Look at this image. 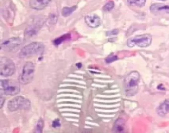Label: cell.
<instances>
[{"label":"cell","instance_id":"1","mask_svg":"<svg viewBox=\"0 0 169 133\" xmlns=\"http://www.w3.org/2000/svg\"><path fill=\"white\" fill-rule=\"evenodd\" d=\"M140 75L138 71H132L129 73L124 81L125 94L128 97L134 96L138 93Z\"/></svg>","mask_w":169,"mask_h":133},{"label":"cell","instance_id":"2","mask_svg":"<svg viewBox=\"0 0 169 133\" xmlns=\"http://www.w3.org/2000/svg\"><path fill=\"white\" fill-rule=\"evenodd\" d=\"M45 46L40 42H32L22 48L19 53V57L22 58L41 55L44 53Z\"/></svg>","mask_w":169,"mask_h":133},{"label":"cell","instance_id":"3","mask_svg":"<svg viewBox=\"0 0 169 133\" xmlns=\"http://www.w3.org/2000/svg\"><path fill=\"white\" fill-rule=\"evenodd\" d=\"M31 102L29 99L23 96H17L9 101L8 108L9 110L13 112L18 110H29Z\"/></svg>","mask_w":169,"mask_h":133},{"label":"cell","instance_id":"4","mask_svg":"<svg viewBox=\"0 0 169 133\" xmlns=\"http://www.w3.org/2000/svg\"><path fill=\"white\" fill-rule=\"evenodd\" d=\"M152 41V36L149 34H144L129 38L127 40V46L130 48L138 46L145 48L149 46Z\"/></svg>","mask_w":169,"mask_h":133},{"label":"cell","instance_id":"5","mask_svg":"<svg viewBox=\"0 0 169 133\" xmlns=\"http://www.w3.org/2000/svg\"><path fill=\"white\" fill-rule=\"evenodd\" d=\"M20 82L14 80H1V92L5 95H15L20 92Z\"/></svg>","mask_w":169,"mask_h":133},{"label":"cell","instance_id":"6","mask_svg":"<svg viewBox=\"0 0 169 133\" xmlns=\"http://www.w3.org/2000/svg\"><path fill=\"white\" fill-rule=\"evenodd\" d=\"M35 66L31 62H27L23 67L19 75V81L22 85H27L31 82L34 77Z\"/></svg>","mask_w":169,"mask_h":133},{"label":"cell","instance_id":"7","mask_svg":"<svg viewBox=\"0 0 169 133\" xmlns=\"http://www.w3.org/2000/svg\"><path fill=\"white\" fill-rule=\"evenodd\" d=\"M16 70L15 64L8 57H1L0 73L2 76L9 77L14 75Z\"/></svg>","mask_w":169,"mask_h":133},{"label":"cell","instance_id":"8","mask_svg":"<svg viewBox=\"0 0 169 133\" xmlns=\"http://www.w3.org/2000/svg\"><path fill=\"white\" fill-rule=\"evenodd\" d=\"M22 45V39L19 37L9 38L1 44V49L4 51L14 52L17 51Z\"/></svg>","mask_w":169,"mask_h":133},{"label":"cell","instance_id":"9","mask_svg":"<svg viewBox=\"0 0 169 133\" xmlns=\"http://www.w3.org/2000/svg\"><path fill=\"white\" fill-rule=\"evenodd\" d=\"M85 21L87 26L91 28H97L101 24V19L96 15H86Z\"/></svg>","mask_w":169,"mask_h":133},{"label":"cell","instance_id":"10","mask_svg":"<svg viewBox=\"0 0 169 133\" xmlns=\"http://www.w3.org/2000/svg\"><path fill=\"white\" fill-rule=\"evenodd\" d=\"M150 11L154 13L169 14V4L156 3L150 7Z\"/></svg>","mask_w":169,"mask_h":133},{"label":"cell","instance_id":"11","mask_svg":"<svg viewBox=\"0 0 169 133\" xmlns=\"http://www.w3.org/2000/svg\"><path fill=\"white\" fill-rule=\"evenodd\" d=\"M51 1V0H30L29 5L32 9L41 10L48 6Z\"/></svg>","mask_w":169,"mask_h":133},{"label":"cell","instance_id":"12","mask_svg":"<svg viewBox=\"0 0 169 133\" xmlns=\"http://www.w3.org/2000/svg\"><path fill=\"white\" fill-rule=\"evenodd\" d=\"M157 113L160 116L164 117L169 113V100H166L161 103L157 109Z\"/></svg>","mask_w":169,"mask_h":133},{"label":"cell","instance_id":"13","mask_svg":"<svg viewBox=\"0 0 169 133\" xmlns=\"http://www.w3.org/2000/svg\"><path fill=\"white\" fill-rule=\"evenodd\" d=\"M125 127L123 120L122 119H117L115 123L114 127V132L117 133H122L124 132Z\"/></svg>","mask_w":169,"mask_h":133},{"label":"cell","instance_id":"14","mask_svg":"<svg viewBox=\"0 0 169 133\" xmlns=\"http://www.w3.org/2000/svg\"><path fill=\"white\" fill-rule=\"evenodd\" d=\"M76 9V6H73L71 7H65L62 10V14L64 17H68L74 12Z\"/></svg>","mask_w":169,"mask_h":133},{"label":"cell","instance_id":"15","mask_svg":"<svg viewBox=\"0 0 169 133\" xmlns=\"http://www.w3.org/2000/svg\"><path fill=\"white\" fill-rule=\"evenodd\" d=\"M127 2L130 5L142 7L145 5L146 0H127Z\"/></svg>","mask_w":169,"mask_h":133},{"label":"cell","instance_id":"16","mask_svg":"<svg viewBox=\"0 0 169 133\" xmlns=\"http://www.w3.org/2000/svg\"><path fill=\"white\" fill-rule=\"evenodd\" d=\"M70 37H71V35L70 34H65L64 35L62 36L61 37H59V38L56 39L54 41V44L55 45H59L61 44V43H63L64 41L69 39Z\"/></svg>","mask_w":169,"mask_h":133},{"label":"cell","instance_id":"17","mask_svg":"<svg viewBox=\"0 0 169 133\" xmlns=\"http://www.w3.org/2000/svg\"><path fill=\"white\" fill-rule=\"evenodd\" d=\"M38 29H39L38 27L37 26H31V27H29L27 28V34L32 36L33 35L36 34L37 32H38Z\"/></svg>","mask_w":169,"mask_h":133},{"label":"cell","instance_id":"18","mask_svg":"<svg viewBox=\"0 0 169 133\" xmlns=\"http://www.w3.org/2000/svg\"><path fill=\"white\" fill-rule=\"evenodd\" d=\"M114 6H115V3L114 2L111 1L105 4V5L103 8V10L104 11L108 12V11H111L112 10H113L114 8Z\"/></svg>","mask_w":169,"mask_h":133},{"label":"cell","instance_id":"19","mask_svg":"<svg viewBox=\"0 0 169 133\" xmlns=\"http://www.w3.org/2000/svg\"><path fill=\"white\" fill-rule=\"evenodd\" d=\"M44 127V121L42 119H39L36 126V133H42Z\"/></svg>","mask_w":169,"mask_h":133},{"label":"cell","instance_id":"20","mask_svg":"<svg viewBox=\"0 0 169 133\" xmlns=\"http://www.w3.org/2000/svg\"><path fill=\"white\" fill-rule=\"evenodd\" d=\"M117 59H118V58L116 55H110V56L107 57L106 59H105V61H106V62L107 63L110 64L117 61Z\"/></svg>","mask_w":169,"mask_h":133},{"label":"cell","instance_id":"21","mask_svg":"<svg viewBox=\"0 0 169 133\" xmlns=\"http://www.w3.org/2000/svg\"><path fill=\"white\" fill-rule=\"evenodd\" d=\"M61 124L60 120L59 119H56L53 121L52 123V127L53 128H58L61 127Z\"/></svg>","mask_w":169,"mask_h":133},{"label":"cell","instance_id":"22","mask_svg":"<svg viewBox=\"0 0 169 133\" xmlns=\"http://www.w3.org/2000/svg\"><path fill=\"white\" fill-rule=\"evenodd\" d=\"M119 33V31L117 29H114L112 31H108L107 33V35H117Z\"/></svg>","mask_w":169,"mask_h":133},{"label":"cell","instance_id":"23","mask_svg":"<svg viewBox=\"0 0 169 133\" xmlns=\"http://www.w3.org/2000/svg\"><path fill=\"white\" fill-rule=\"evenodd\" d=\"M4 95H5V94L1 92V108L3 107V104H4L5 102V97Z\"/></svg>","mask_w":169,"mask_h":133},{"label":"cell","instance_id":"24","mask_svg":"<svg viewBox=\"0 0 169 133\" xmlns=\"http://www.w3.org/2000/svg\"><path fill=\"white\" fill-rule=\"evenodd\" d=\"M82 64L80 63L76 64V66L77 68H78V69H80L82 67Z\"/></svg>","mask_w":169,"mask_h":133},{"label":"cell","instance_id":"25","mask_svg":"<svg viewBox=\"0 0 169 133\" xmlns=\"http://www.w3.org/2000/svg\"><path fill=\"white\" fill-rule=\"evenodd\" d=\"M159 1H166V0H159Z\"/></svg>","mask_w":169,"mask_h":133}]
</instances>
